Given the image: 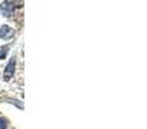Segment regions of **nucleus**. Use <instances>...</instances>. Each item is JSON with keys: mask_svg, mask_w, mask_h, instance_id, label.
<instances>
[{"mask_svg": "<svg viewBox=\"0 0 147 129\" xmlns=\"http://www.w3.org/2000/svg\"><path fill=\"white\" fill-rule=\"evenodd\" d=\"M0 129H7V120L0 118Z\"/></svg>", "mask_w": 147, "mask_h": 129, "instance_id": "obj_3", "label": "nucleus"}, {"mask_svg": "<svg viewBox=\"0 0 147 129\" xmlns=\"http://www.w3.org/2000/svg\"><path fill=\"white\" fill-rule=\"evenodd\" d=\"M5 56H7V52H5V49H4V51H0V59L5 58Z\"/></svg>", "mask_w": 147, "mask_h": 129, "instance_id": "obj_4", "label": "nucleus"}, {"mask_svg": "<svg viewBox=\"0 0 147 129\" xmlns=\"http://www.w3.org/2000/svg\"><path fill=\"white\" fill-rule=\"evenodd\" d=\"M13 35V30L9 26H3L1 30H0V38L3 39H9Z\"/></svg>", "mask_w": 147, "mask_h": 129, "instance_id": "obj_2", "label": "nucleus"}, {"mask_svg": "<svg viewBox=\"0 0 147 129\" xmlns=\"http://www.w3.org/2000/svg\"><path fill=\"white\" fill-rule=\"evenodd\" d=\"M14 68H16V58L13 57V58L9 61V63L7 65L5 70H4V79L5 80H9V79L13 76V74H14Z\"/></svg>", "mask_w": 147, "mask_h": 129, "instance_id": "obj_1", "label": "nucleus"}]
</instances>
